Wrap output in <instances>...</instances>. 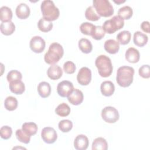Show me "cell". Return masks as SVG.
<instances>
[{
  "mask_svg": "<svg viewBox=\"0 0 150 150\" xmlns=\"http://www.w3.org/2000/svg\"><path fill=\"white\" fill-rule=\"evenodd\" d=\"M134 69L127 66L120 67L117 72L116 80L118 84L122 87H129L133 81Z\"/></svg>",
  "mask_w": 150,
  "mask_h": 150,
  "instance_id": "6da1fadb",
  "label": "cell"
},
{
  "mask_svg": "<svg viewBox=\"0 0 150 150\" xmlns=\"http://www.w3.org/2000/svg\"><path fill=\"white\" fill-rule=\"evenodd\" d=\"M63 54L64 50L62 46L54 42L49 46L47 52L44 56V60L46 63L52 65L57 63L63 57Z\"/></svg>",
  "mask_w": 150,
  "mask_h": 150,
  "instance_id": "7a4b0ae2",
  "label": "cell"
},
{
  "mask_svg": "<svg viewBox=\"0 0 150 150\" xmlns=\"http://www.w3.org/2000/svg\"><path fill=\"white\" fill-rule=\"evenodd\" d=\"M95 64L101 77H107L111 74L113 67L111 59L108 56L103 54L98 56L96 59Z\"/></svg>",
  "mask_w": 150,
  "mask_h": 150,
  "instance_id": "3957f363",
  "label": "cell"
},
{
  "mask_svg": "<svg viewBox=\"0 0 150 150\" xmlns=\"http://www.w3.org/2000/svg\"><path fill=\"white\" fill-rule=\"evenodd\" d=\"M43 18L49 21L56 20L60 15V11L54 2L50 0H45L42 1L40 5Z\"/></svg>",
  "mask_w": 150,
  "mask_h": 150,
  "instance_id": "277c9868",
  "label": "cell"
},
{
  "mask_svg": "<svg viewBox=\"0 0 150 150\" xmlns=\"http://www.w3.org/2000/svg\"><path fill=\"white\" fill-rule=\"evenodd\" d=\"M93 7L100 16L110 17L114 13V8L108 0H93Z\"/></svg>",
  "mask_w": 150,
  "mask_h": 150,
  "instance_id": "5b68a950",
  "label": "cell"
},
{
  "mask_svg": "<svg viewBox=\"0 0 150 150\" xmlns=\"http://www.w3.org/2000/svg\"><path fill=\"white\" fill-rule=\"evenodd\" d=\"M124 25V20L120 18L118 15H115L111 19L105 21L104 22L102 27L105 32L109 34H112L118 30L122 28Z\"/></svg>",
  "mask_w": 150,
  "mask_h": 150,
  "instance_id": "8992f818",
  "label": "cell"
},
{
  "mask_svg": "<svg viewBox=\"0 0 150 150\" xmlns=\"http://www.w3.org/2000/svg\"><path fill=\"white\" fill-rule=\"evenodd\" d=\"M102 118L108 123H114L118 120L120 115L118 110L111 106H107L101 111Z\"/></svg>",
  "mask_w": 150,
  "mask_h": 150,
  "instance_id": "52a82bcc",
  "label": "cell"
},
{
  "mask_svg": "<svg viewBox=\"0 0 150 150\" xmlns=\"http://www.w3.org/2000/svg\"><path fill=\"white\" fill-rule=\"evenodd\" d=\"M41 137L45 142L51 144H53L56 141L57 138V134L53 128L47 127L42 129Z\"/></svg>",
  "mask_w": 150,
  "mask_h": 150,
  "instance_id": "ba28073f",
  "label": "cell"
},
{
  "mask_svg": "<svg viewBox=\"0 0 150 150\" xmlns=\"http://www.w3.org/2000/svg\"><path fill=\"white\" fill-rule=\"evenodd\" d=\"M78 83L82 86L88 85L91 80V71L87 67H81L77 75Z\"/></svg>",
  "mask_w": 150,
  "mask_h": 150,
  "instance_id": "9c48e42d",
  "label": "cell"
},
{
  "mask_svg": "<svg viewBox=\"0 0 150 150\" xmlns=\"http://www.w3.org/2000/svg\"><path fill=\"white\" fill-rule=\"evenodd\" d=\"M46 46L45 40L39 36H35L32 38L30 40L29 46L30 49L35 53H42Z\"/></svg>",
  "mask_w": 150,
  "mask_h": 150,
  "instance_id": "30bf717a",
  "label": "cell"
},
{
  "mask_svg": "<svg viewBox=\"0 0 150 150\" xmlns=\"http://www.w3.org/2000/svg\"><path fill=\"white\" fill-rule=\"evenodd\" d=\"M74 89L73 83L68 80H63L57 84V91L62 97H67Z\"/></svg>",
  "mask_w": 150,
  "mask_h": 150,
  "instance_id": "8fae6325",
  "label": "cell"
},
{
  "mask_svg": "<svg viewBox=\"0 0 150 150\" xmlns=\"http://www.w3.org/2000/svg\"><path fill=\"white\" fill-rule=\"evenodd\" d=\"M67 99L71 104L77 105L83 102L84 96L81 90L77 88H74L71 93L67 96Z\"/></svg>",
  "mask_w": 150,
  "mask_h": 150,
  "instance_id": "7c38bea8",
  "label": "cell"
},
{
  "mask_svg": "<svg viewBox=\"0 0 150 150\" xmlns=\"http://www.w3.org/2000/svg\"><path fill=\"white\" fill-rule=\"evenodd\" d=\"M89 144L88 138L83 135H78L74 141V147L77 150H86Z\"/></svg>",
  "mask_w": 150,
  "mask_h": 150,
  "instance_id": "4fadbf2b",
  "label": "cell"
},
{
  "mask_svg": "<svg viewBox=\"0 0 150 150\" xmlns=\"http://www.w3.org/2000/svg\"><path fill=\"white\" fill-rule=\"evenodd\" d=\"M30 8L25 3L19 4L16 8L15 13L17 17L21 19H25L28 18L30 15Z\"/></svg>",
  "mask_w": 150,
  "mask_h": 150,
  "instance_id": "5bb4252c",
  "label": "cell"
},
{
  "mask_svg": "<svg viewBox=\"0 0 150 150\" xmlns=\"http://www.w3.org/2000/svg\"><path fill=\"white\" fill-rule=\"evenodd\" d=\"M47 74L50 79L54 80H57L62 76L63 70L59 66L52 64L48 68Z\"/></svg>",
  "mask_w": 150,
  "mask_h": 150,
  "instance_id": "9a60e30c",
  "label": "cell"
},
{
  "mask_svg": "<svg viewBox=\"0 0 150 150\" xmlns=\"http://www.w3.org/2000/svg\"><path fill=\"white\" fill-rule=\"evenodd\" d=\"M126 60L132 63H137L140 58V54L139 51L134 47L128 48L125 54Z\"/></svg>",
  "mask_w": 150,
  "mask_h": 150,
  "instance_id": "2e32d148",
  "label": "cell"
},
{
  "mask_svg": "<svg viewBox=\"0 0 150 150\" xmlns=\"http://www.w3.org/2000/svg\"><path fill=\"white\" fill-rule=\"evenodd\" d=\"M104 47L108 53L115 54L120 49V43L114 39H108L105 42Z\"/></svg>",
  "mask_w": 150,
  "mask_h": 150,
  "instance_id": "e0dca14e",
  "label": "cell"
},
{
  "mask_svg": "<svg viewBox=\"0 0 150 150\" xmlns=\"http://www.w3.org/2000/svg\"><path fill=\"white\" fill-rule=\"evenodd\" d=\"M101 92L103 95L109 97L112 95L115 91V86L111 81H104L101 84Z\"/></svg>",
  "mask_w": 150,
  "mask_h": 150,
  "instance_id": "ac0fdd59",
  "label": "cell"
},
{
  "mask_svg": "<svg viewBox=\"0 0 150 150\" xmlns=\"http://www.w3.org/2000/svg\"><path fill=\"white\" fill-rule=\"evenodd\" d=\"M134 43L135 45L139 47H142L145 46L148 40V36L140 31H137L134 34L133 38Z\"/></svg>",
  "mask_w": 150,
  "mask_h": 150,
  "instance_id": "d6986e66",
  "label": "cell"
},
{
  "mask_svg": "<svg viewBox=\"0 0 150 150\" xmlns=\"http://www.w3.org/2000/svg\"><path fill=\"white\" fill-rule=\"evenodd\" d=\"M9 87L11 91L15 94H22L25 90V84L21 80L10 82Z\"/></svg>",
  "mask_w": 150,
  "mask_h": 150,
  "instance_id": "ffe728a7",
  "label": "cell"
},
{
  "mask_svg": "<svg viewBox=\"0 0 150 150\" xmlns=\"http://www.w3.org/2000/svg\"><path fill=\"white\" fill-rule=\"evenodd\" d=\"M38 92L42 98L49 97L51 93V87L49 83L46 81L40 82L38 86Z\"/></svg>",
  "mask_w": 150,
  "mask_h": 150,
  "instance_id": "44dd1931",
  "label": "cell"
},
{
  "mask_svg": "<svg viewBox=\"0 0 150 150\" xmlns=\"http://www.w3.org/2000/svg\"><path fill=\"white\" fill-rule=\"evenodd\" d=\"M0 30L3 35L9 36L14 32L15 26L12 21L2 22L0 26Z\"/></svg>",
  "mask_w": 150,
  "mask_h": 150,
  "instance_id": "7402d4cb",
  "label": "cell"
},
{
  "mask_svg": "<svg viewBox=\"0 0 150 150\" xmlns=\"http://www.w3.org/2000/svg\"><path fill=\"white\" fill-rule=\"evenodd\" d=\"M22 129L28 135L32 136L35 135L38 131L37 125L33 122H25L22 126Z\"/></svg>",
  "mask_w": 150,
  "mask_h": 150,
  "instance_id": "603a6c76",
  "label": "cell"
},
{
  "mask_svg": "<svg viewBox=\"0 0 150 150\" xmlns=\"http://www.w3.org/2000/svg\"><path fill=\"white\" fill-rule=\"evenodd\" d=\"M108 149V144L106 140L102 138L98 137L96 138L92 144L93 150H107Z\"/></svg>",
  "mask_w": 150,
  "mask_h": 150,
  "instance_id": "cb8c5ba5",
  "label": "cell"
},
{
  "mask_svg": "<svg viewBox=\"0 0 150 150\" xmlns=\"http://www.w3.org/2000/svg\"><path fill=\"white\" fill-rule=\"evenodd\" d=\"M79 47L84 53H90L93 49V46L91 42L86 38H82L79 41Z\"/></svg>",
  "mask_w": 150,
  "mask_h": 150,
  "instance_id": "d4e9b609",
  "label": "cell"
},
{
  "mask_svg": "<svg viewBox=\"0 0 150 150\" xmlns=\"http://www.w3.org/2000/svg\"><path fill=\"white\" fill-rule=\"evenodd\" d=\"M12 18V12L8 6H3L0 8V20L2 22L11 21Z\"/></svg>",
  "mask_w": 150,
  "mask_h": 150,
  "instance_id": "484cf974",
  "label": "cell"
},
{
  "mask_svg": "<svg viewBox=\"0 0 150 150\" xmlns=\"http://www.w3.org/2000/svg\"><path fill=\"white\" fill-rule=\"evenodd\" d=\"M133 14L132 9L129 6H124L120 8L118 11V16L122 19H129Z\"/></svg>",
  "mask_w": 150,
  "mask_h": 150,
  "instance_id": "4316f807",
  "label": "cell"
},
{
  "mask_svg": "<svg viewBox=\"0 0 150 150\" xmlns=\"http://www.w3.org/2000/svg\"><path fill=\"white\" fill-rule=\"evenodd\" d=\"M131 38V33L128 30H123L118 33L117 36V39L118 42L121 45H125L128 44Z\"/></svg>",
  "mask_w": 150,
  "mask_h": 150,
  "instance_id": "83f0119b",
  "label": "cell"
},
{
  "mask_svg": "<svg viewBox=\"0 0 150 150\" xmlns=\"http://www.w3.org/2000/svg\"><path fill=\"white\" fill-rule=\"evenodd\" d=\"M38 27L40 31L43 32H47L52 30L53 23L51 21H47L44 18H42L38 23Z\"/></svg>",
  "mask_w": 150,
  "mask_h": 150,
  "instance_id": "f1b7e54d",
  "label": "cell"
},
{
  "mask_svg": "<svg viewBox=\"0 0 150 150\" xmlns=\"http://www.w3.org/2000/svg\"><path fill=\"white\" fill-rule=\"evenodd\" d=\"M55 112L60 117H66L69 115L70 112V108L68 104L63 103L60 104L56 108Z\"/></svg>",
  "mask_w": 150,
  "mask_h": 150,
  "instance_id": "f546056e",
  "label": "cell"
},
{
  "mask_svg": "<svg viewBox=\"0 0 150 150\" xmlns=\"http://www.w3.org/2000/svg\"><path fill=\"white\" fill-rule=\"evenodd\" d=\"M5 108L8 111H13L18 107V100L12 96L7 97L4 101Z\"/></svg>",
  "mask_w": 150,
  "mask_h": 150,
  "instance_id": "4dcf8cb0",
  "label": "cell"
},
{
  "mask_svg": "<svg viewBox=\"0 0 150 150\" xmlns=\"http://www.w3.org/2000/svg\"><path fill=\"white\" fill-rule=\"evenodd\" d=\"M85 16L87 19L91 21H97L100 19V16L97 13L93 6H90L86 9Z\"/></svg>",
  "mask_w": 150,
  "mask_h": 150,
  "instance_id": "1f68e13d",
  "label": "cell"
},
{
  "mask_svg": "<svg viewBox=\"0 0 150 150\" xmlns=\"http://www.w3.org/2000/svg\"><path fill=\"white\" fill-rule=\"evenodd\" d=\"M96 26L90 22H83L80 26V30L83 34L86 35H92Z\"/></svg>",
  "mask_w": 150,
  "mask_h": 150,
  "instance_id": "d6a6232c",
  "label": "cell"
},
{
  "mask_svg": "<svg viewBox=\"0 0 150 150\" xmlns=\"http://www.w3.org/2000/svg\"><path fill=\"white\" fill-rule=\"evenodd\" d=\"M59 129L63 132H68L73 128V123L69 120H61L58 124Z\"/></svg>",
  "mask_w": 150,
  "mask_h": 150,
  "instance_id": "836d02e7",
  "label": "cell"
},
{
  "mask_svg": "<svg viewBox=\"0 0 150 150\" xmlns=\"http://www.w3.org/2000/svg\"><path fill=\"white\" fill-rule=\"evenodd\" d=\"M15 135L16 138L21 142L28 144L30 142V136L27 135L22 129H19L16 131Z\"/></svg>",
  "mask_w": 150,
  "mask_h": 150,
  "instance_id": "e575fe53",
  "label": "cell"
},
{
  "mask_svg": "<svg viewBox=\"0 0 150 150\" xmlns=\"http://www.w3.org/2000/svg\"><path fill=\"white\" fill-rule=\"evenodd\" d=\"M22 78V75L21 73L16 70H11L8 73L7 76H6L7 80L9 83L11 81L21 80Z\"/></svg>",
  "mask_w": 150,
  "mask_h": 150,
  "instance_id": "d590c367",
  "label": "cell"
},
{
  "mask_svg": "<svg viewBox=\"0 0 150 150\" xmlns=\"http://www.w3.org/2000/svg\"><path fill=\"white\" fill-rule=\"evenodd\" d=\"M105 32L101 26H96L94 30L91 35L92 38L96 40H101L104 36Z\"/></svg>",
  "mask_w": 150,
  "mask_h": 150,
  "instance_id": "8d00e7d4",
  "label": "cell"
},
{
  "mask_svg": "<svg viewBox=\"0 0 150 150\" xmlns=\"http://www.w3.org/2000/svg\"><path fill=\"white\" fill-rule=\"evenodd\" d=\"M0 133H1V137L4 139H8L11 138L12 134V128L7 125H4L0 129Z\"/></svg>",
  "mask_w": 150,
  "mask_h": 150,
  "instance_id": "74e56055",
  "label": "cell"
},
{
  "mask_svg": "<svg viewBox=\"0 0 150 150\" xmlns=\"http://www.w3.org/2000/svg\"><path fill=\"white\" fill-rule=\"evenodd\" d=\"M75 64L71 61H67L63 64V70L67 74H73L76 71Z\"/></svg>",
  "mask_w": 150,
  "mask_h": 150,
  "instance_id": "f35d334b",
  "label": "cell"
},
{
  "mask_svg": "<svg viewBox=\"0 0 150 150\" xmlns=\"http://www.w3.org/2000/svg\"><path fill=\"white\" fill-rule=\"evenodd\" d=\"M138 73L140 76L144 79H148L150 77V68L148 64L142 65L139 67Z\"/></svg>",
  "mask_w": 150,
  "mask_h": 150,
  "instance_id": "ab89813d",
  "label": "cell"
},
{
  "mask_svg": "<svg viewBox=\"0 0 150 150\" xmlns=\"http://www.w3.org/2000/svg\"><path fill=\"white\" fill-rule=\"evenodd\" d=\"M141 29L146 32L149 33V22L148 21H144L141 24Z\"/></svg>",
  "mask_w": 150,
  "mask_h": 150,
  "instance_id": "60d3db41",
  "label": "cell"
},
{
  "mask_svg": "<svg viewBox=\"0 0 150 150\" xmlns=\"http://www.w3.org/2000/svg\"><path fill=\"white\" fill-rule=\"evenodd\" d=\"M115 3L117 4H122L124 2H125V0H117V1H115V0H114L113 1Z\"/></svg>",
  "mask_w": 150,
  "mask_h": 150,
  "instance_id": "b9f144b4",
  "label": "cell"
}]
</instances>
